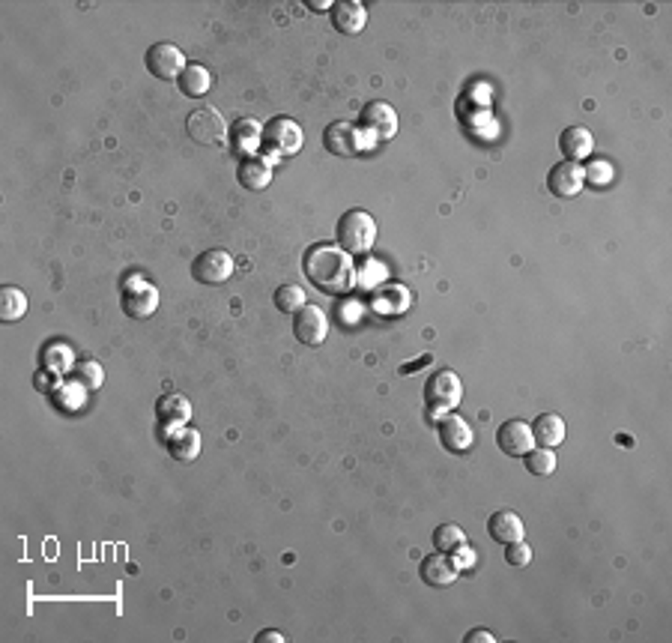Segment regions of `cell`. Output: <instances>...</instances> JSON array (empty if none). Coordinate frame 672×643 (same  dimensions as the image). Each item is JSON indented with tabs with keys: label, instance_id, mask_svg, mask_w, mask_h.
<instances>
[{
	"label": "cell",
	"instance_id": "cell-1",
	"mask_svg": "<svg viewBox=\"0 0 672 643\" xmlns=\"http://www.w3.org/2000/svg\"><path fill=\"white\" fill-rule=\"evenodd\" d=\"M302 270H305V278L317 287V291L329 294V296H338L353 285L350 254L338 249V243L335 245L332 243L311 245L305 257H302Z\"/></svg>",
	"mask_w": 672,
	"mask_h": 643
},
{
	"label": "cell",
	"instance_id": "cell-2",
	"mask_svg": "<svg viewBox=\"0 0 672 643\" xmlns=\"http://www.w3.org/2000/svg\"><path fill=\"white\" fill-rule=\"evenodd\" d=\"M335 240H338V249H344L346 254L365 257L377 243V222L365 210H346L338 219V228H335Z\"/></svg>",
	"mask_w": 672,
	"mask_h": 643
},
{
	"label": "cell",
	"instance_id": "cell-3",
	"mask_svg": "<svg viewBox=\"0 0 672 643\" xmlns=\"http://www.w3.org/2000/svg\"><path fill=\"white\" fill-rule=\"evenodd\" d=\"M302 126L296 120H290V117H273L266 126H264V144L273 156L278 159H287V156H296L302 150Z\"/></svg>",
	"mask_w": 672,
	"mask_h": 643
},
{
	"label": "cell",
	"instance_id": "cell-4",
	"mask_svg": "<svg viewBox=\"0 0 672 643\" xmlns=\"http://www.w3.org/2000/svg\"><path fill=\"white\" fill-rule=\"evenodd\" d=\"M159 308V291L150 282H144L138 273L129 275L123 282V312L132 320H147L153 317Z\"/></svg>",
	"mask_w": 672,
	"mask_h": 643
},
{
	"label": "cell",
	"instance_id": "cell-5",
	"mask_svg": "<svg viewBox=\"0 0 672 643\" xmlns=\"http://www.w3.org/2000/svg\"><path fill=\"white\" fill-rule=\"evenodd\" d=\"M425 399L430 410H449L463 399V383L451 368H439L425 383Z\"/></svg>",
	"mask_w": 672,
	"mask_h": 643
},
{
	"label": "cell",
	"instance_id": "cell-6",
	"mask_svg": "<svg viewBox=\"0 0 672 643\" xmlns=\"http://www.w3.org/2000/svg\"><path fill=\"white\" fill-rule=\"evenodd\" d=\"M323 147H326L332 156L353 159L367 147V141H365L359 126H353L346 120H335V123L326 126V132H323Z\"/></svg>",
	"mask_w": 672,
	"mask_h": 643
},
{
	"label": "cell",
	"instance_id": "cell-7",
	"mask_svg": "<svg viewBox=\"0 0 672 643\" xmlns=\"http://www.w3.org/2000/svg\"><path fill=\"white\" fill-rule=\"evenodd\" d=\"M144 63H147L150 75H156V78H161V81L180 78L182 69L189 67L186 55H182L173 42H156V46H150L147 55H144Z\"/></svg>",
	"mask_w": 672,
	"mask_h": 643
},
{
	"label": "cell",
	"instance_id": "cell-8",
	"mask_svg": "<svg viewBox=\"0 0 672 643\" xmlns=\"http://www.w3.org/2000/svg\"><path fill=\"white\" fill-rule=\"evenodd\" d=\"M191 275L201 285H224L233 275V257L224 249H207L191 261Z\"/></svg>",
	"mask_w": 672,
	"mask_h": 643
},
{
	"label": "cell",
	"instance_id": "cell-9",
	"mask_svg": "<svg viewBox=\"0 0 672 643\" xmlns=\"http://www.w3.org/2000/svg\"><path fill=\"white\" fill-rule=\"evenodd\" d=\"M294 336L305 347H320L329 336V320L320 306H305L294 315Z\"/></svg>",
	"mask_w": 672,
	"mask_h": 643
},
{
	"label": "cell",
	"instance_id": "cell-10",
	"mask_svg": "<svg viewBox=\"0 0 672 643\" xmlns=\"http://www.w3.org/2000/svg\"><path fill=\"white\" fill-rule=\"evenodd\" d=\"M189 135L191 141L198 144H219L222 138L227 135V126H224V117L219 114V109H212V105H203V109H194L189 114Z\"/></svg>",
	"mask_w": 672,
	"mask_h": 643
},
{
	"label": "cell",
	"instance_id": "cell-11",
	"mask_svg": "<svg viewBox=\"0 0 672 643\" xmlns=\"http://www.w3.org/2000/svg\"><path fill=\"white\" fill-rule=\"evenodd\" d=\"M496 446H500L505 455L523 458L529 449H535L532 428H529V422H523V420H505L500 428H496Z\"/></svg>",
	"mask_w": 672,
	"mask_h": 643
},
{
	"label": "cell",
	"instance_id": "cell-12",
	"mask_svg": "<svg viewBox=\"0 0 672 643\" xmlns=\"http://www.w3.org/2000/svg\"><path fill=\"white\" fill-rule=\"evenodd\" d=\"M359 123H362L365 132H371L374 138H386L388 141V138L398 135V114H395L392 105L383 102V99L367 102L359 114Z\"/></svg>",
	"mask_w": 672,
	"mask_h": 643
},
{
	"label": "cell",
	"instance_id": "cell-13",
	"mask_svg": "<svg viewBox=\"0 0 672 643\" xmlns=\"http://www.w3.org/2000/svg\"><path fill=\"white\" fill-rule=\"evenodd\" d=\"M583 186H586V174H583L580 162H559V165L550 168L547 189L556 198H574V195H580Z\"/></svg>",
	"mask_w": 672,
	"mask_h": 643
},
{
	"label": "cell",
	"instance_id": "cell-14",
	"mask_svg": "<svg viewBox=\"0 0 672 643\" xmlns=\"http://www.w3.org/2000/svg\"><path fill=\"white\" fill-rule=\"evenodd\" d=\"M191 413H194L191 401L182 392H168V395H161V399L156 401V420H159L161 428H171V431L189 425Z\"/></svg>",
	"mask_w": 672,
	"mask_h": 643
},
{
	"label": "cell",
	"instance_id": "cell-15",
	"mask_svg": "<svg viewBox=\"0 0 672 643\" xmlns=\"http://www.w3.org/2000/svg\"><path fill=\"white\" fill-rule=\"evenodd\" d=\"M460 575V565L458 560H451L449 554H430L421 560V581H425L428 586H451L454 581H458Z\"/></svg>",
	"mask_w": 672,
	"mask_h": 643
},
{
	"label": "cell",
	"instance_id": "cell-16",
	"mask_svg": "<svg viewBox=\"0 0 672 643\" xmlns=\"http://www.w3.org/2000/svg\"><path fill=\"white\" fill-rule=\"evenodd\" d=\"M439 443H442V449H449V452H454V455L466 452V449L472 446L470 422L458 413H449L446 420H439Z\"/></svg>",
	"mask_w": 672,
	"mask_h": 643
},
{
	"label": "cell",
	"instance_id": "cell-17",
	"mask_svg": "<svg viewBox=\"0 0 672 643\" xmlns=\"http://www.w3.org/2000/svg\"><path fill=\"white\" fill-rule=\"evenodd\" d=\"M332 27L344 36L362 34L367 25V9L356 0H344V4H332Z\"/></svg>",
	"mask_w": 672,
	"mask_h": 643
},
{
	"label": "cell",
	"instance_id": "cell-18",
	"mask_svg": "<svg viewBox=\"0 0 672 643\" xmlns=\"http://www.w3.org/2000/svg\"><path fill=\"white\" fill-rule=\"evenodd\" d=\"M227 135H231L233 150L243 156H254L257 147L264 144V126H260L254 117H240V120L227 129Z\"/></svg>",
	"mask_w": 672,
	"mask_h": 643
},
{
	"label": "cell",
	"instance_id": "cell-19",
	"mask_svg": "<svg viewBox=\"0 0 672 643\" xmlns=\"http://www.w3.org/2000/svg\"><path fill=\"white\" fill-rule=\"evenodd\" d=\"M559 150H562V156H565V162H583V159L592 156L594 138L586 126H568L565 132L559 135Z\"/></svg>",
	"mask_w": 672,
	"mask_h": 643
},
{
	"label": "cell",
	"instance_id": "cell-20",
	"mask_svg": "<svg viewBox=\"0 0 672 643\" xmlns=\"http://www.w3.org/2000/svg\"><path fill=\"white\" fill-rule=\"evenodd\" d=\"M523 533H526L523 521H520V514L512 509L496 512V514H491V521H487V535L500 544H512L517 539H523Z\"/></svg>",
	"mask_w": 672,
	"mask_h": 643
},
{
	"label": "cell",
	"instance_id": "cell-21",
	"mask_svg": "<svg viewBox=\"0 0 672 643\" xmlns=\"http://www.w3.org/2000/svg\"><path fill=\"white\" fill-rule=\"evenodd\" d=\"M168 455L173 461H180V464H189L201 455V434L194 431V428L182 425L177 431L168 434Z\"/></svg>",
	"mask_w": 672,
	"mask_h": 643
},
{
	"label": "cell",
	"instance_id": "cell-22",
	"mask_svg": "<svg viewBox=\"0 0 672 643\" xmlns=\"http://www.w3.org/2000/svg\"><path fill=\"white\" fill-rule=\"evenodd\" d=\"M529 428H532L535 446H544V449H556L562 441H565V431H568L565 420L556 416V413H541Z\"/></svg>",
	"mask_w": 672,
	"mask_h": 643
},
{
	"label": "cell",
	"instance_id": "cell-23",
	"mask_svg": "<svg viewBox=\"0 0 672 643\" xmlns=\"http://www.w3.org/2000/svg\"><path fill=\"white\" fill-rule=\"evenodd\" d=\"M236 180H240L245 189L260 192V189H266L269 183H273V168L266 165V159L245 156L240 162V168H236Z\"/></svg>",
	"mask_w": 672,
	"mask_h": 643
},
{
	"label": "cell",
	"instance_id": "cell-24",
	"mask_svg": "<svg viewBox=\"0 0 672 643\" xmlns=\"http://www.w3.org/2000/svg\"><path fill=\"white\" fill-rule=\"evenodd\" d=\"M180 90L191 96V99H201V96H207L210 88H212V75L207 67H201V63H189L186 69H182V75L177 78Z\"/></svg>",
	"mask_w": 672,
	"mask_h": 643
},
{
	"label": "cell",
	"instance_id": "cell-25",
	"mask_svg": "<svg viewBox=\"0 0 672 643\" xmlns=\"http://www.w3.org/2000/svg\"><path fill=\"white\" fill-rule=\"evenodd\" d=\"M27 315V294L21 291V287H4L0 291V317H4V324H16Z\"/></svg>",
	"mask_w": 672,
	"mask_h": 643
},
{
	"label": "cell",
	"instance_id": "cell-26",
	"mask_svg": "<svg viewBox=\"0 0 672 643\" xmlns=\"http://www.w3.org/2000/svg\"><path fill=\"white\" fill-rule=\"evenodd\" d=\"M273 299H275V308H278V312H284V315H296L299 308H305V306H308L305 291H302L299 285H281Z\"/></svg>",
	"mask_w": 672,
	"mask_h": 643
},
{
	"label": "cell",
	"instance_id": "cell-27",
	"mask_svg": "<svg viewBox=\"0 0 672 643\" xmlns=\"http://www.w3.org/2000/svg\"><path fill=\"white\" fill-rule=\"evenodd\" d=\"M102 380H105V374H102V366H99V362H93V359L75 362V368H72V383H78V386H84L87 392H93V389H99Z\"/></svg>",
	"mask_w": 672,
	"mask_h": 643
},
{
	"label": "cell",
	"instance_id": "cell-28",
	"mask_svg": "<svg viewBox=\"0 0 672 643\" xmlns=\"http://www.w3.org/2000/svg\"><path fill=\"white\" fill-rule=\"evenodd\" d=\"M466 544V535L458 524H442V527L433 530V548L442 551V554H451V551H460Z\"/></svg>",
	"mask_w": 672,
	"mask_h": 643
},
{
	"label": "cell",
	"instance_id": "cell-29",
	"mask_svg": "<svg viewBox=\"0 0 672 643\" xmlns=\"http://www.w3.org/2000/svg\"><path fill=\"white\" fill-rule=\"evenodd\" d=\"M42 362H46V366H48L51 371L67 374V371L75 368V353H72V347H67V345H48L46 353H42Z\"/></svg>",
	"mask_w": 672,
	"mask_h": 643
},
{
	"label": "cell",
	"instance_id": "cell-30",
	"mask_svg": "<svg viewBox=\"0 0 672 643\" xmlns=\"http://www.w3.org/2000/svg\"><path fill=\"white\" fill-rule=\"evenodd\" d=\"M523 458H526V470L535 476H550L553 470H556V455H553V449H544V446L529 449Z\"/></svg>",
	"mask_w": 672,
	"mask_h": 643
},
{
	"label": "cell",
	"instance_id": "cell-31",
	"mask_svg": "<svg viewBox=\"0 0 672 643\" xmlns=\"http://www.w3.org/2000/svg\"><path fill=\"white\" fill-rule=\"evenodd\" d=\"M386 266L379 261H371V257H362V266H359V285L362 287H374L379 282H386Z\"/></svg>",
	"mask_w": 672,
	"mask_h": 643
},
{
	"label": "cell",
	"instance_id": "cell-32",
	"mask_svg": "<svg viewBox=\"0 0 672 643\" xmlns=\"http://www.w3.org/2000/svg\"><path fill=\"white\" fill-rule=\"evenodd\" d=\"M505 563H508V565H514V569H523V565L532 563V548H529V544H526L523 539H517V542H512V544H505Z\"/></svg>",
	"mask_w": 672,
	"mask_h": 643
},
{
	"label": "cell",
	"instance_id": "cell-33",
	"mask_svg": "<svg viewBox=\"0 0 672 643\" xmlns=\"http://www.w3.org/2000/svg\"><path fill=\"white\" fill-rule=\"evenodd\" d=\"M583 174H586V183H592V186H606L613 180V168L606 165V162H594L589 171H583Z\"/></svg>",
	"mask_w": 672,
	"mask_h": 643
},
{
	"label": "cell",
	"instance_id": "cell-34",
	"mask_svg": "<svg viewBox=\"0 0 672 643\" xmlns=\"http://www.w3.org/2000/svg\"><path fill=\"white\" fill-rule=\"evenodd\" d=\"M359 315H362V306L356 303V299H344V303L338 306V320H341V324H346V327H353Z\"/></svg>",
	"mask_w": 672,
	"mask_h": 643
},
{
	"label": "cell",
	"instance_id": "cell-35",
	"mask_svg": "<svg viewBox=\"0 0 672 643\" xmlns=\"http://www.w3.org/2000/svg\"><path fill=\"white\" fill-rule=\"evenodd\" d=\"M463 640H466V643H493L496 638H493L487 628H475V631H470V635H466Z\"/></svg>",
	"mask_w": 672,
	"mask_h": 643
},
{
	"label": "cell",
	"instance_id": "cell-36",
	"mask_svg": "<svg viewBox=\"0 0 672 643\" xmlns=\"http://www.w3.org/2000/svg\"><path fill=\"white\" fill-rule=\"evenodd\" d=\"M287 638L281 635V631H275V628H269V631H260V635L254 638V643H284Z\"/></svg>",
	"mask_w": 672,
	"mask_h": 643
},
{
	"label": "cell",
	"instance_id": "cell-37",
	"mask_svg": "<svg viewBox=\"0 0 672 643\" xmlns=\"http://www.w3.org/2000/svg\"><path fill=\"white\" fill-rule=\"evenodd\" d=\"M430 366V357H419L416 362H407V366H400V374H416V368H425Z\"/></svg>",
	"mask_w": 672,
	"mask_h": 643
}]
</instances>
